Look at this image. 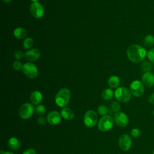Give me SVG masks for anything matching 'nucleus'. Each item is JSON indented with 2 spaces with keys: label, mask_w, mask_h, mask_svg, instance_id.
<instances>
[{
  "label": "nucleus",
  "mask_w": 154,
  "mask_h": 154,
  "mask_svg": "<svg viewBox=\"0 0 154 154\" xmlns=\"http://www.w3.org/2000/svg\"><path fill=\"white\" fill-rule=\"evenodd\" d=\"M126 55L131 61L140 63L144 60L147 55V52L146 49L143 46L134 44L129 46L126 51Z\"/></svg>",
  "instance_id": "1"
},
{
  "label": "nucleus",
  "mask_w": 154,
  "mask_h": 154,
  "mask_svg": "<svg viewBox=\"0 0 154 154\" xmlns=\"http://www.w3.org/2000/svg\"><path fill=\"white\" fill-rule=\"evenodd\" d=\"M70 91L67 88L60 89L55 95V102L60 107L64 108L69 103L70 99Z\"/></svg>",
  "instance_id": "2"
},
{
  "label": "nucleus",
  "mask_w": 154,
  "mask_h": 154,
  "mask_svg": "<svg viewBox=\"0 0 154 154\" xmlns=\"http://www.w3.org/2000/svg\"><path fill=\"white\" fill-rule=\"evenodd\" d=\"M116 99L122 103L128 102L131 98V92L130 90L125 87H120L116 89L114 92Z\"/></svg>",
  "instance_id": "3"
},
{
  "label": "nucleus",
  "mask_w": 154,
  "mask_h": 154,
  "mask_svg": "<svg viewBox=\"0 0 154 154\" xmlns=\"http://www.w3.org/2000/svg\"><path fill=\"white\" fill-rule=\"evenodd\" d=\"M114 122V119L112 117L105 115L99 119L97 123V127L100 131H108L112 128Z\"/></svg>",
  "instance_id": "4"
},
{
  "label": "nucleus",
  "mask_w": 154,
  "mask_h": 154,
  "mask_svg": "<svg viewBox=\"0 0 154 154\" xmlns=\"http://www.w3.org/2000/svg\"><path fill=\"white\" fill-rule=\"evenodd\" d=\"M23 73L29 78L34 79L37 78L38 74V71L37 66L32 63H26L23 65Z\"/></svg>",
  "instance_id": "5"
},
{
  "label": "nucleus",
  "mask_w": 154,
  "mask_h": 154,
  "mask_svg": "<svg viewBox=\"0 0 154 154\" xmlns=\"http://www.w3.org/2000/svg\"><path fill=\"white\" fill-rule=\"evenodd\" d=\"M130 91L133 96L140 97L144 93V85L141 81L135 80L130 85Z\"/></svg>",
  "instance_id": "6"
},
{
  "label": "nucleus",
  "mask_w": 154,
  "mask_h": 154,
  "mask_svg": "<svg viewBox=\"0 0 154 154\" xmlns=\"http://www.w3.org/2000/svg\"><path fill=\"white\" fill-rule=\"evenodd\" d=\"M34 112V106L29 103H25L22 105L19 110V116L23 119L30 118Z\"/></svg>",
  "instance_id": "7"
},
{
  "label": "nucleus",
  "mask_w": 154,
  "mask_h": 154,
  "mask_svg": "<svg viewBox=\"0 0 154 154\" xmlns=\"http://www.w3.org/2000/svg\"><path fill=\"white\" fill-rule=\"evenodd\" d=\"M97 122V116L96 112L93 110L90 109L85 112L84 117V122L85 126L89 128L94 127Z\"/></svg>",
  "instance_id": "8"
},
{
  "label": "nucleus",
  "mask_w": 154,
  "mask_h": 154,
  "mask_svg": "<svg viewBox=\"0 0 154 154\" xmlns=\"http://www.w3.org/2000/svg\"><path fill=\"white\" fill-rule=\"evenodd\" d=\"M29 10L31 15L36 19L42 18L45 13V10L42 4L38 2H32L30 5Z\"/></svg>",
  "instance_id": "9"
},
{
  "label": "nucleus",
  "mask_w": 154,
  "mask_h": 154,
  "mask_svg": "<svg viewBox=\"0 0 154 154\" xmlns=\"http://www.w3.org/2000/svg\"><path fill=\"white\" fill-rule=\"evenodd\" d=\"M132 146V139L127 134H122L119 138V146L123 151H128Z\"/></svg>",
  "instance_id": "10"
},
{
  "label": "nucleus",
  "mask_w": 154,
  "mask_h": 154,
  "mask_svg": "<svg viewBox=\"0 0 154 154\" xmlns=\"http://www.w3.org/2000/svg\"><path fill=\"white\" fill-rule=\"evenodd\" d=\"M114 121L119 127H126L129 123L128 116L123 112H117L114 116Z\"/></svg>",
  "instance_id": "11"
},
{
  "label": "nucleus",
  "mask_w": 154,
  "mask_h": 154,
  "mask_svg": "<svg viewBox=\"0 0 154 154\" xmlns=\"http://www.w3.org/2000/svg\"><path fill=\"white\" fill-rule=\"evenodd\" d=\"M47 121L51 125H57L59 124L61 120V116L57 111H52L48 113L46 117Z\"/></svg>",
  "instance_id": "12"
},
{
  "label": "nucleus",
  "mask_w": 154,
  "mask_h": 154,
  "mask_svg": "<svg viewBox=\"0 0 154 154\" xmlns=\"http://www.w3.org/2000/svg\"><path fill=\"white\" fill-rule=\"evenodd\" d=\"M141 82L146 87H152L154 85V75L152 72L144 73L141 77Z\"/></svg>",
  "instance_id": "13"
},
{
  "label": "nucleus",
  "mask_w": 154,
  "mask_h": 154,
  "mask_svg": "<svg viewBox=\"0 0 154 154\" xmlns=\"http://www.w3.org/2000/svg\"><path fill=\"white\" fill-rule=\"evenodd\" d=\"M26 59L31 62L35 61L40 57V51L37 48H34L27 51L25 54Z\"/></svg>",
  "instance_id": "14"
},
{
  "label": "nucleus",
  "mask_w": 154,
  "mask_h": 154,
  "mask_svg": "<svg viewBox=\"0 0 154 154\" xmlns=\"http://www.w3.org/2000/svg\"><path fill=\"white\" fill-rule=\"evenodd\" d=\"M42 99V94L40 91L37 90L32 91L30 95V100L34 105H38L40 103H41Z\"/></svg>",
  "instance_id": "15"
},
{
  "label": "nucleus",
  "mask_w": 154,
  "mask_h": 154,
  "mask_svg": "<svg viewBox=\"0 0 154 154\" xmlns=\"http://www.w3.org/2000/svg\"><path fill=\"white\" fill-rule=\"evenodd\" d=\"M61 116L66 120H71L75 117V113L71 109L64 107L61 110Z\"/></svg>",
  "instance_id": "16"
},
{
  "label": "nucleus",
  "mask_w": 154,
  "mask_h": 154,
  "mask_svg": "<svg viewBox=\"0 0 154 154\" xmlns=\"http://www.w3.org/2000/svg\"><path fill=\"white\" fill-rule=\"evenodd\" d=\"M8 146L11 149L13 150H17L20 147V143L17 138L11 137L8 140Z\"/></svg>",
  "instance_id": "17"
},
{
  "label": "nucleus",
  "mask_w": 154,
  "mask_h": 154,
  "mask_svg": "<svg viewBox=\"0 0 154 154\" xmlns=\"http://www.w3.org/2000/svg\"><path fill=\"white\" fill-rule=\"evenodd\" d=\"M13 34L17 39H23L26 35V31L22 27H17L14 30Z\"/></svg>",
  "instance_id": "18"
},
{
  "label": "nucleus",
  "mask_w": 154,
  "mask_h": 154,
  "mask_svg": "<svg viewBox=\"0 0 154 154\" xmlns=\"http://www.w3.org/2000/svg\"><path fill=\"white\" fill-rule=\"evenodd\" d=\"M140 69L141 72H143V73L151 72L153 69V65L152 63L150 62V61L144 60V61H143L141 64Z\"/></svg>",
  "instance_id": "19"
},
{
  "label": "nucleus",
  "mask_w": 154,
  "mask_h": 154,
  "mask_svg": "<svg viewBox=\"0 0 154 154\" xmlns=\"http://www.w3.org/2000/svg\"><path fill=\"white\" fill-rule=\"evenodd\" d=\"M108 85L110 87L112 88H117L120 82V78L116 75H112L109 78H108Z\"/></svg>",
  "instance_id": "20"
},
{
  "label": "nucleus",
  "mask_w": 154,
  "mask_h": 154,
  "mask_svg": "<svg viewBox=\"0 0 154 154\" xmlns=\"http://www.w3.org/2000/svg\"><path fill=\"white\" fill-rule=\"evenodd\" d=\"M114 92L111 88L104 89L101 93V97L104 100H109L112 98Z\"/></svg>",
  "instance_id": "21"
},
{
  "label": "nucleus",
  "mask_w": 154,
  "mask_h": 154,
  "mask_svg": "<svg viewBox=\"0 0 154 154\" xmlns=\"http://www.w3.org/2000/svg\"><path fill=\"white\" fill-rule=\"evenodd\" d=\"M144 45L147 48H152L154 45V37L151 34L146 35L144 38Z\"/></svg>",
  "instance_id": "22"
},
{
  "label": "nucleus",
  "mask_w": 154,
  "mask_h": 154,
  "mask_svg": "<svg viewBox=\"0 0 154 154\" xmlns=\"http://www.w3.org/2000/svg\"><path fill=\"white\" fill-rule=\"evenodd\" d=\"M34 43V40L31 37L25 38L23 42V46L25 49H30Z\"/></svg>",
  "instance_id": "23"
},
{
  "label": "nucleus",
  "mask_w": 154,
  "mask_h": 154,
  "mask_svg": "<svg viewBox=\"0 0 154 154\" xmlns=\"http://www.w3.org/2000/svg\"><path fill=\"white\" fill-rule=\"evenodd\" d=\"M97 111L100 115H102L103 116L106 115V114L108 112V108L105 105H100L97 108Z\"/></svg>",
  "instance_id": "24"
},
{
  "label": "nucleus",
  "mask_w": 154,
  "mask_h": 154,
  "mask_svg": "<svg viewBox=\"0 0 154 154\" xmlns=\"http://www.w3.org/2000/svg\"><path fill=\"white\" fill-rule=\"evenodd\" d=\"M46 109L44 105H38L35 108V112L38 115H43L46 113Z\"/></svg>",
  "instance_id": "25"
},
{
  "label": "nucleus",
  "mask_w": 154,
  "mask_h": 154,
  "mask_svg": "<svg viewBox=\"0 0 154 154\" xmlns=\"http://www.w3.org/2000/svg\"><path fill=\"white\" fill-rule=\"evenodd\" d=\"M147 57L150 62L154 63V48H151L147 51Z\"/></svg>",
  "instance_id": "26"
},
{
  "label": "nucleus",
  "mask_w": 154,
  "mask_h": 154,
  "mask_svg": "<svg viewBox=\"0 0 154 154\" xmlns=\"http://www.w3.org/2000/svg\"><path fill=\"white\" fill-rule=\"evenodd\" d=\"M111 107L112 110L114 112H119V111L120 109V103L118 102H116V101L113 102L111 103Z\"/></svg>",
  "instance_id": "27"
},
{
  "label": "nucleus",
  "mask_w": 154,
  "mask_h": 154,
  "mask_svg": "<svg viewBox=\"0 0 154 154\" xmlns=\"http://www.w3.org/2000/svg\"><path fill=\"white\" fill-rule=\"evenodd\" d=\"M23 65V64H22V63L20 62L19 61H15L13 63V67L16 70H22Z\"/></svg>",
  "instance_id": "28"
},
{
  "label": "nucleus",
  "mask_w": 154,
  "mask_h": 154,
  "mask_svg": "<svg viewBox=\"0 0 154 154\" xmlns=\"http://www.w3.org/2000/svg\"><path fill=\"white\" fill-rule=\"evenodd\" d=\"M140 130L138 128H133L131 131V135L134 138L138 137L140 135Z\"/></svg>",
  "instance_id": "29"
},
{
  "label": "nucleus",
  "mask_w": 154,
  "mask_h": 154,
  "mask_svg": "<svg viewBox=\"0 0 154 154\" xmlns=\"http://www.w3.org/2000/svg\"><path fill=\"white\" fill-rule=\"evenodd\" d=\"M25 56V54L21 51H16L14 54V57L16 60H20Z\"/></svg>",
  "instance_id": "30"
},
{
  "label": "nucleus",
  "mask_w": 154,
  "mask_h": 154,
  "mask_svg": "<svg viewBox=\"0 0 154 154\" xmlns=\"http://www.w3.org/2000/svg\"><path fill=\"white\" fill-rule=\"evenodd\" d=\"M47 119H46L44 117H39L37 119V122L38 124L40 125H43L46 123Z\"/></svg>",
  "instance_id": "31"
},
{
  "label": "nucleus",
  "mask_w": 154,
  "mask_h": 154,
  "mask_svg": "<svg viewBox=\"0 0 154 154\" xmlns=\"http://www.w3.org/2000/svg\"><path fill=\"white\" fill-rule=\"evenodd\" d=\"M22 154H36V152L33 148H29L25 150Z\"/></svg>",
  "instance_id": "32"
},
{
  "label": "nucleus",
  "mask_w": 154,
  "mask_h": 154,
  "mask_svg": "<svg viewBox=\"0 0 154 154\" xmlns=\"http://www.w3.org/2000/svg\"><path fill=\"white\" fill-rule=\"evenodd\" d=\"M149 102L151 104L154 105V93L151 94L149 97Z\"/></svg>",
  "instance_id": "33"
},
{
  "label": "nucleus",
  "mask_w": 154,
  "mask_h": 154,
  "mask_svg": "<svg viewBox=\"0 0 154 154\" xmlns=\"http://www.w3.org/2000/svg\"><path fill=\"white\" fill-rule=\"evenodd\" d=\"M3 154H14L13 152H10V151H7V152H4Z\"/></svg>",
  "instance_id": "34"
},
{
  "label": "nucleus",
  "mask_w": 154,
  "mask_h": 154,
  "mask_svg": "<svg viewBox=\"0 0 154 154\" xmlns=\"http://www.w3.org/2000/svg\"><path fill=\"white\" fill-rule=\"evenodd\" d=\"M2 1H3L4 2H5V3H9V2H10L12 0H2Z\"/></svg>",
  "instance_id": "35"
},
{
  "label": "nucleus",
  "mask_w": 154,
  "mask_h": 154,
  "mask_svg": "<svg viewBox=\"0 0 154 154\" xmlns=\"http://www.w3.org/2000/svg\"><path fill=\"white\" fill-rule=\"evenodd\" d=\"M31 1H32L33 2H37V1H38V0H31Z\"/></svg>",
  "instance_id": "36"
},
{
  "label": "nucleus",
  "mask_w": 154,
  "mask_h": 154,
  "mask_svg": "<svg viewBox=\"0 0 154 154\" xmlns=\"http://www.w3.org/2000/svg\"><path fill=\"white\" fill-rule=\"evenodd\" d=\"M153 116H154V109H153Z\"/></svg>",
  "instance_id": "37"
},
{
  "label": "nucleus",
  "mask_w": 154,
  "mask_h": 154,
  "mask_svg": "<svg viewBox=\"0 0 154 154\" xmlns=\"http://www.w3.org/2000/svg\"><path fill=\"white\" fill-rule=\"evenodd\" d=\"M152 154H154V149H153V152H152Z\"/></svg>",
  "instance_id": "38"
}]
</instances>
